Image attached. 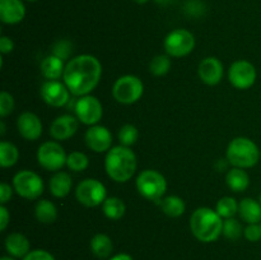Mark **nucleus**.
I'll return each instance as SVG.
<instances>
[{
  "label": "nucleus",
  "instance_id": "1",
  "mask_svg": "<svg viewBox=\"0 0 261 260\" xmlns=\"http://www.w3.org/2000/svg\"><path fill=\"white\" fill-rule=\"evenodd\" d=\"M102 66L92 55H79L65 66L64 83L74 96H87L93 91L101 79Z\"/></svg>",
  "mask_w": 261,
  "mask_h": 260
},
{
  "label": "nucleus",
  "instance_id": "2",
  "mask_svg": "<svg viewBox=\"0 0 261 260\" xmlns=\"http://www.w3.org/2000/svg\"><path fill=\"white\" fill-rule=\"evenodd\" d=\"M105 167L110 177L117 183H126L137 170V155L125 145H117L109 150L105 160Z\"/></svg>",
  "mask_w": 261,
  "mask_h": 260
},
{
  "label": "nucleus",
  "instance_id": "3",
  "mask_svg": "<svg viewBox=\"0 0 261 260\" xmlns=\"http://www.w3.org/2000/svg\"><path fill=\"white\" fill-rule=\"evenodd\" d=\"M190 229L201 242H213L223 233V221L211 208H199L191 214Z\"/></svg>",
  "mask_w": 261,
  "mask_h": 260
},
{
  "label": "nucleus",
  "instance_id": "4",
  "mask_svg": "<svg viewBox=\"0 0 261 260\" xmlns=\"http://www.w3.org/2000/svg\"><path fill=\"white\" fill-rule=\"evenodd\" d=\"M261 152L257 145L249 138H234L227 148V160L232 166L249 168L259 162Z\"/></svg>",
  "mask_w": 261,
  "mask_h": 260
},
{
  "label": "nucleus",
  "instance_id": "5",
  "mask_svg": "<svg viewBox=\"0 0 261 260\" xmlns=\"http://www.w3.org/2000/svg\"><path fill=\"white\" fill-rule=\"evenodd\" d=\"M137 189L145 199L160 203L161 198L167 190V181L158 171L145 170L138 176Z\"/></svg>",
  "mask_w": 261,
  "mask_h": 260
},
{
  "label": "nucleus",
  "instance_id": "6",
  "mask_svg": "<svg viewBox=\"0 0 261 260\" xmlns=\"http://www.w3.org/2000/svg\"><path fill=\"white\" fill-rule=\"evenodd\" d=\"M144 86L142 81L135 75H124L117 79L112 88V94L117 102L132 105L142 97Z\"/></svg>",
  "mask_w": 261,
  "mask_h": 260
},
{
  "label": "nucleus",
  "instance_id": "7",
  "mask_svg": "<svg viewBox=\"0 0 261 260\" xmlns=\"http://www.w3.org/2000/svg\"><path fill=\"white\" fill-rule=\"evenodd\" d=\"M13 186L18 195L30 200L40 198L41 194L43 193L42 178L37 173L28 170L20 171L14 176Z\"/></svg>",
  "mask_w": 261,
  "mask_h": 260
},
{
  "label": "nucleus",
  "instance_id": "8",
  "mask_svg": "<svg viewBox=\"0 0 261 260\" xmlns=\"http://www.w3.org/2000/svg\"><path fill=\"white\" fill-rule=\"evenodd\" d=\"M195 47L194 35L184 28L172 31L167 35L165 40L166 53L173 58H182L189 55Z\"/></svg>",
  "mask_w": 261,
  "mask_h": 260
},
{
  "label": "nucleus",
  "instance_id": "9",
  "mask_svg": "<svg viewBox=\"0 0 261 260\" xmlns=\"http://www.w3.org/2000/svg\"><path fill=\"white\" fill-rule=\"evenodd\" d=\"M75 196L84 206H97L106 200V188L96 178H86L76 188Z\"/></svg>",
  "mask_w": 261,
  "mask_h": 260
},
{
  "label": "nucleus",
  "instance_id": "10",
  "mask_svg": "<svg viewBox=\"0 0 261 260\" xmlns=\"http://www.w3.org/2000/svg\"><path fill=\"white\" fill-rule=\"evenodd\" d=\"M65 150L59 143L46 142L40 145L37 152V161L43 168L48 171H59L66 165Z\"/></svg>",
  "mask_w": 261,
  "mask_h": 260
},
{
  "label": "nucleus",
  "instance_id": "11",
  "mask_svg": "<svg viewBox=\"0 0 261 260\" xmlns=\"http://www.w3.org/2000/svg\"><path fill=\"white\" fill-rule=\"evenodd\" d=\"M228 78L232 86L236 88L247 89L256 81V69L249 61L239 60L229 68Z\"/></svg>",
  "mask_w": 261,
  "mask_h": 260
},
{
  "label": "nucleus",
  "instance_id": "12",
  "mask_svg": "<svg viewBox=\"0 0 261 260\" xmlns=\"http://www.w3.org/2000/svg\"><path fill=\"white\" fill-rule=\"evenodd\" d=\"M75 114L78 120L86 125H96L103 115L102 105L96 97L83 96L75 103Z\"/></svg>",
  "mask_w": 261,
  "mask_h": 260
},
{
  "label": "nucleus",
  "instance_id": "13",
  "mask_svg": "<svg viewBox=\"0 0 261 260\" xmlns=\"http://www.w3.org/2000/svg\"><path fill=\"white\" fill-rule=\"evenodd\" d=\"M69 89L59 81H47L41 87L43 101L53 107H61L69 101Z\"/></svg>",
  "mask_w": 261,
  "mask_h": 260
},
{
  "label": "nucleus",
  "instance_id": "14",
  "mask_svg": "<svg viewBox=\"0 0 261 260\" xmlns=\"http://www.w3.org/2000/svg\"><path fill=\"white\" fill-rule=\"evenodd\" d=\"M86 143L93 152L102 153L110 150L112 144L111 133L101 125H92L86 133Z\"/></svg>",
  "mask_w": 261,
  "mask_h": 260
},
{
  "label": "nucleus",
  "instance_id": "15",
  "mask_svg": "<svg viewBox=\"0 0 261 260\" xmlns=\"http://www.w3.org/2000/svg\"><path fill=\"white\" fill-rule=\"evenodd\" d=\"M19 134L27 140H36L42 134V124L37 115L32 112H23L17 121Z\"/></svg>",
  "mask_w": 261,
  "mask_h": 260
},
{
  "label": "nucleus",
  "instance_id": "16",
  "mask_svg": "<svg viewBox=\"0 0 261 260\" xmlns=\"http://www.w3.org/2000/svg\"><path fill=\"white\" fill-rule=\"evenodd\" d=\"M78 130V120L70 115L56 117L50 126V134L56 140H66Z\"/></svg>",
  "mask_w": 261,
  "mask_h": 260
},
{
  "label": "nucleus",
  "instance_id": "17",
  "mask_svg": "<svg viewBox=\"0 0 261 260\" xmlns=\"http://www.w3.org/2000/svg\"><path fill=\"white\" fill-rule=\"evenodd\" d=\"M199 76L209 86H216L223 76V65L217 58H206L199 64Z\"/></svg>",
  "mask_w": 261,
  "mask_h": 260
},
{
  "label": "nucleus",
  "instance_id": "18",
  "mask_svg": "<svg viewBox=\"0 0 261 260\" xmlns=\"http://www.w3.org/2000/svg\"><path fill=\"white\" fill-rule=\"evenodd\" d=\"M25 8L20 0H0V19L7 24H15L24 18Z\"/></svg>",
  "mask_w": 261,
  "mask_h": 260
},
{
  "label": "nucleus",
  "instance_id": "19",
  "mask_svg": "<svg viewBox=\"0 0 261 260\" xmlns=\"http://www.w3.org/2000/svg\"><path fill=\"white\" fill-rule=\"evenodd\" d=\"M5 249L9 252L10 256L24 257L30 252V241L24 235L14 232V233L8 235L5 239Z\"/></svg>",
  "mask_w": 261,
  "mask_h": 260
},
{
  "label": "nucleus",
  "instance_id": "20",
  "mask_svg": "<svg viewBox=\"0 0 261 260\" xmlns=\"http://www.w3.org/2000/svg\"><path fill=\"white\" fill-rule=\"evenodd\" d=\"M41 71L48 81H58L61 76H64V71H65L64 60L55 55L47 56L41 63Z\"/></svg>",
  "mask_w": 261,
  "mask_h": 260
},
{
  "label": "nucleus",
  "instance_id": "21",
  "mask_svg": "<svg viewBox=\"0 0 261 260\" xmlns=\"http://www.w3.org/2000/svg\"><path fill=\"white\" fill-rule=\"evenodd\" d=\"M239 213L249 224L259 223L261 221V204L251 198L242 199L239 204Z\"/></svg>",
  "mask_w": 261,
  "mask_h": 260
},
{
  "label": "nucleus",
  "instance_id": "22",
  "mask_svg": "<svg viewBox=\"0 0 261 260\" xmlns=\"http://www.w3.org/2000/svg\"><path fill=\"white\" fill-rule=\"evenodd\" d=\"M226 181L229 189L236 191V193L245 191L250 185V177L247 175V172L244 168L239 167H234L228 171V173L226 176Z\"/></svg>",
  "mask_w": 261,
  "mask_h": 260
},
{
  "label": "nucleus",
  "instance_id": "23",
  "mask_svg": "<svg viewBox=\"0 0 261 260\" xmlns=\"http://www.w3.org/2000/svg\"><path fill=\"white\" fill-rule=\"evenodd\" d=\"M71 189V177L69 173L63 172H56L55 175L51 177L50 180V190L51 194L56 198H64L70 193Z\"/></svg>",
  "mask_w": 261,
  "mask_h": 260
},
{
  "label": "nucleus",
  "instance_id": "24",
  "mask_svg": "<svg viewBox=\"0 0 261 260\" xmlns=\"http://www.w3.org/2000/svg\"><path fill=\"white\" fill-rule=\"evenodd\" d=\"M91 250L97 257L106 259V257H109L112 254L114 245H112L111 239L107 235L97 233L91 240Z\"/></svg>",
  "mask_w": 261,
  "mask_h": 260
},
{
  "label": "nucleus",
  "instance_id": "25",
  "mask_svg": "<svg viewBox=\"0 0 261 260\" xmlns=\"http://www.w3.org/2000/svg\"><path fill=\"white\" fill-rule=\"evenodd\" d=\"M36 218H37L38 222L45 224L54 223L58 218V209L54 205V203H51L50 200H40L37 204H36Z\"/></svg>",
  "mask_w": 261,
  "mask_h": 260
},
{
  "label": "nucleus",
  "instance_id": "26",
  "mask_svg": "<svg viewBox=\"0 0 261 260\" xmlns=\"http://www.w3.org/2000/svg\"><path fill=\"white\" fill-rule=\"evenodd\" d=\"M160 204L163 213L168 217H173V218L182 216L186 208L185 201L175 195L167 196V198H165L163 200H160Z\"/></svg>",
  "mask_w": 261,
  "mask_h": 260
},
{
  "label": "nucleus",
  "instance_id": "27",
  "mask_svg": "<svg viewBox=\"0 0 261 260\" xmlns=\"http://www.w3.org/2000/svg\"><path fill=\"white\" fill-rule=\"evenodd\" d=\"M125 203L120 198L112 196L107 198L102 204V211L105 216L110 219H120L125 214Z\"/></svg>",
  "mask_w": 261,
  "mask_h": 260
},
{
  "label": "nucleus",
  "instance_id": "28",
  "mask_svg": "<svg viewBox=\"0 0 261 260\" xmlns=\"http://www.w3.org/2000/svg\"><path fill=\"white\" fill-rule=\"evenodd\" d=\"M19 153L17 147L9 142L0 143V166L2 167H12L17 163Z\"/></svg>",
  "mask_w": 261,
  "mask_h": 260
},
{
  "label": "nucleus",
  "instance_id": "29",
  "mask_svg": "<svg viewBox=\"0 0 261 260\" xmlns=\"http://www.w3.org/2000/svg\"><path fill=\"white\" fill-rule=\"evenodd\" d=\"M216 212L222 218H232L239 212V204H237L236 199L231 198V196H224V198L219 199V201L217 203Z\"/></svg>",
  "mask_w": 261,
  "mask_h": 260
},
{
  "label": "nucleus",
  "instance_id": "30",
  "mask_svg": "<svg viewBox=\"0 0 261 260\" xmlns=\"http://www.w3.org/2000/svg\"><path fill=\"white\" fill-rule=\"evenodd\" d=\"M171 68V60L167 55H158L150 61V73L153 75H157V76H162L165 74L168 73Z\"/></svg>",
  "mask_w": 261,
  "mask_h": 260
},
{
  "label": "nucleus",
  "instance_id": "31",
  "mask_svg": "<svg viewBox=\"0 0 261 260\" xmlns=\"http://www.w3.org/2000/svg\"><path fill=\"white\" fill-rule=\"evenodd\" d=\"M88 157L82 152H73L68 155L66 160V165L70 170L75 171V172H81L88 167Z\"/></svg>",
  "mask_w": 261,
  "mask_h": 260
},
{
  "label": "nucleus",
  "instance_id": "32",
  "mask_svg": "<svg viewBox=\"0 0 261 260\" xmlns=\"http://www.w3.org/2000/svg\"><path fill=\"white\" fill-rule=\"evenodd\" d=\"M138 137H139V133H138V129L134 125H124L119 132V140L121 142V145H125V147H130V145L135 144Z\"/></svg>",
  "mask_w": 261,
  "mask_h": 260
},
{
  "label": "nucleus",
  "instance_id": "33",
  "mask_svg": "<svg viewBox=\"0 0 261 260\" xmlns=\"http://www.w3.org/2000/svg\"><path fill=\"white\" fill-rule=\"evenodd\" d=\"M223 235L229 240H239L242 235V226L234 218H228L223 222Z\"/></svg>",
  "mask_w": 261,
  "mask_h": 260
},
{
  "label": "nucleus",
  "instance_id": "34",
  "mask_svg": "<svg viewBox=\"0 0 261 260\" xmlns=\"http://www.w3.org/2000/svg\"><path fill=\"white\" fill-rule=\"evenodd\" d=\"M13 109H14V99L13 96L8 92L3 91L0 94V116L5 117L9 114H12Z\"/></svg>",
  "mask_w": 261,
  "mask_h": 260
},
{
  "label": "nucleus",
  "instance_id": "35",
  "mask_svg": "<svg viewBox=\"0 0 261 260\" xmlns=\"http://www.w3.org/2000/svg\"><path fill=\"white\" fill-rule=\"evenodd\" d=\"M71 54V45L69 41H59L58 43L55 45V47H54V54L53 55L58 56V58L63 59V60H65V59L69 58V55Z\"/></svg>",
  "mask_w": 261,
  "mask_h": 260
},
{
  "label": "nucleus",
  "instance_id": "36",
  "mask_svg": "<svg viewBox=\"0 0 261 260\" xmlns=\"http://www.w3.org/2000/svg\"><path fill=\"white\" fill-rule=\"evenodd\" d=\"M245 237H246L249 241L251 242H256L261 239V226H259L257 223H252L249 224V226L245 228Z\"/></svg>",
  "mask_w": 261,
  "mask_h": 260
},
{
  "label": "nucleus",
  "instance_id": "37",
  "mask_svg": "<svg viewBox=\"0 0 261 260\" xmlns=\"http://www.w3.org/2000/svg\"><path fill=\"white\" fill-rule=\"evenodd\" d=\"M23 260H55V257L45 250H33L28 252Z\"/></svg>",
  "mask_w": 261,
  "mask_h": 260
},
{
  "label": "nucleus",
  "instance_id": "38",
  "mask_svg": "<svg viewBox=\"0 0 261 260\" xmlns=\"http://www.w3.org/2000/svg\"><path fill=\"white\" fill-rule=\"evenodd\" d=\"M10 198H12V188H10L8 184L3 183L2 185H0V203H8V200H9Z\"/></svg>",
  "mask_w": 261,
  "mask_h": 260
},
{
  "label": "nucleus",
  "instance_id": "39",
  "mask_svg": "<svg viewBox=\"0 0 261 260\" xmlns=\"http://www.w3.org/2000/svg\"><path fill=\"white\" fill-rule=\"evenodd\" d=\"M13 48H14V43H13V41L10 40L9 37L3 36V37L0 38V51H2V54L12 53Z\"/></svg>",
  "mask_w": 261,
  "mask_h": 260
},
{
  "label": "nucleus",
  "instance_id": "40",
  "mask_svg": "<svg viewBox=\"0 0 261 260\" xmlns=\"http://www.w3.org/2000/svg\"><path fill=\"white\" fill-rule=\"evenodd\" d=\"M9 223V212L4 205L0 206V229L4 231Z\"/></svg>",
  "mask_w": 261,
  "mask_h": 260
},
{
  "label": "nucleus",
  "instance_id": "41",
  "mask_svg": "<svg viewBox=\"0 0 261 260\" xmlns=\"http://www.w3.org/2000/svg\"><path fill=\"white\" fill-rule=\"evenodd\" d=\"M110 260H133V257L129 254H117L112 256Z\"/></svg>",
  "mask_w": 261,
  "mask_h": 260
},
{
  "label": "nucleus",
  "instance_id": "42",
  "mask_svg": "<svg viewBox=\"0 0 261 260\" xmlns=\"http://www.w3.org/2000/svg\"><path fill=\"white\" fill-rule=\"evenodd\" d=\"M155 2H157L158 4H163V5H166V4H170V3H172L173 0H155Z\"/></svg>",
  "mask_w": 261,
  "mask_h": 260
},
{
  "label": "nucleus",
  "instance_id": "43",
  "mask_svg": "<svg viewBox=\"0 0 261 260\" xmlns=\"http://www.w3.org/2000/svg\"><path fill=\"white\" fill-rule=\"evenodd\" d=\"M135 3H138V4H145V3H148L149 0H134Z\"/></svg>",
  "mask_w": 261,
  "mask_h": 260
},
{
  "label": "nucleus",
  "instance_id": "44",
  "mask_svg": "<svg viewBox=\"0 0 261 260\" xmlns=\"http://www.w3.org/2000/svg\"><path fill=\"white\" fill-rule=\"evenodd\" d=\"M0 126H2V135H4V133H5V125H4V122H0Z\"/></svg>",
  "mask_w": 261,
  "mask_h": 260
},
{
  "label": "nucleus",
  "instance_id": "45",
  "mask_svg": "<svg viewBox=\"0 0 261 260\" xmlns=\"http://www.w3.org/2000/svg\"><path fill=\"white\" fill-rule=\"evenodd\" d=\"M0 260H14V259H13V257H10V256H3Z\"/></svg>",
  "mask_w": 261,
  "mask_h": 260
},
{
  "label": "nucleus",
  "instance_id": "46",
  "mask_svg": "<svg viewBox=\"0 0 261 260\" xmlns=\"http://www.w3.org/2000/svg\"><path fill=\"white\" fill-rule=\"evenodd\" d=\"M28 2H36V0H28Z\"/></svg>",
  "mask_w": 261,
  "mask_h": 260
},
{
  "label": "nucleus",
  "instance_id": "47",
  "mask_svg": "<svg viewBox=\"0 0 261 260\" xmlns=\"http://www.w3.org/2000/svg\"><path fill=\"white\" fill-rule=\"evenodd\" d=\"M260 204H261V196H260Z\"/></svg>",
  "mask_w": 261,
  "mask_h": 260
}]
</instances>
